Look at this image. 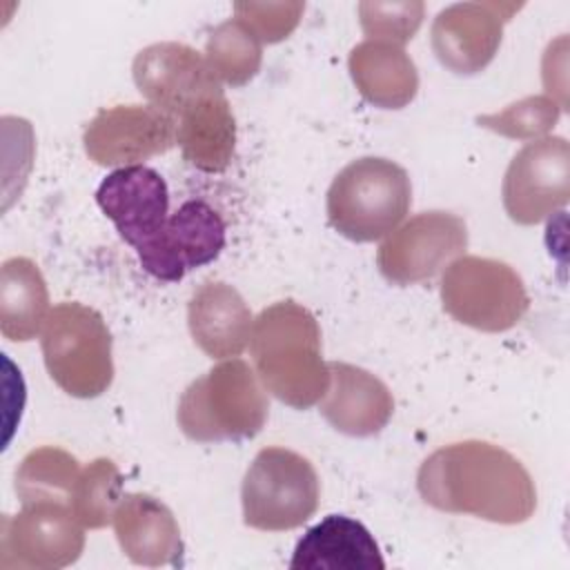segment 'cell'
I'll list each match as a JSON object with an SVG mask.
<instances>
[{
    "instance_id": "cell-26",
    "label": "cell",
    "mask_w": 570,
    "mask_h": 570,
    "mask_svg": "<svg viewBox=\"0 0 570 570\" xmlns=\"http://www.w3.org/2000/svg\"><path fill=\"white\" fill-rule=\"evenodd\" d=\"M561 107L552 96H528L501 111L479 116L476 125L505 138L539 140L557 125Z\"/></svg>"
},
{
    "instance_id": "cell-4",
    "label": "cell",
    "mask_w": 570,
    "mask_h": 570,
    "mask_svg": "<svg viewBox=\"0 0 570 570\" xmlns=\"http://www.w3.org/2000/svg\"><path fill=\"white\" fill-rule=\"evenodd\" d=\"M412 205L407 171L394 160L363 156L345 165L327 189V220L354 243L392 234Z\"/></svg>"
},
{
    "instance_id": "cell-3",
    "label": "cell",
    "mask_w": 570,
    "mask_h": 570,
    "mask_svg": "<svg viewBox=\"0 0 570 570\" xmlns=\"http://www.w3.org/2000/svg\"><path fill=\"white\" fill-rule=\"evenodd\" d=\"M269 414L261 379L240 358H227L191 381L178 401V425L198 443L254 439Z\"/></svg>"
},
{
    "instance_id": "cell-13",
    "label": "cell",
    "mask_w": 570,
    "mask_h": 570,
    "mask_svg": "<svg viewBox=\"0 0 570 570\" xmlns=\"http://www.w3.org/2000/svg\"><path fill=\"white\" fill-rule=\"evenodd\" d=\"M521 4L456 2L436 13L430 31L439 62L459 76L483 71L497 56L503 24Z\"/></svg>"
},
{
    "instance_id": "cell-25",
    "label": "cell",
    "mask_w": 570,
    "mask_h": 570,
    "mask_svg": "<svg viewBox=\"0 0 570 570\" xmlns=\"http://www.w3.org/2000/svg\"><path fill=\"white\" fill-rule=\"evenodd\" d=\"M122 497V474L118 465L100 456L80 470L69 497V508L85 528L100 530L114 521Z\"/></svg>"
},
{
    "instance_id": "cell-16",
    "label": "cell",
    "mask_w": 570,
    "mask_h": 570,
    "mask_svg": "<svg viewBox=\"0 0 570 570\" xmlns=\"http://www.w3.org/2000/svg\"><path fill=\"white\" fill-rule=\"evenodd\" d=\"M330 387L321 399L323 419L341 434L374 436L394 414V399L387 385L372 372L330 361Z\"/></svg>"
},
{
    "instance_id": "cell-20",
    "label": "cell",
    "mask_w": 570,
    "mask_h": 570,
    "mask_svg": "<svg viewBox=\"0 0 570 570\" xmlns=\"http://www.w3.org/2000/svg\"><path fill=\"white\" fill-rule=\"evenodd\" d=\"M350 76L358 94L381 109H403L419 91V71L403 47L363 40L350 51Z\"/></svg>"
},
{
    "instance_id": "cell-19",
    "label": "cell",
    "mask_w": 570,
    "mask_h": 570,
    "mask_svg": "<svg viewBox=\"0 0 570 570\" xmlns=\"http://www.w3.org/2000/svg\"><path fill=\"white\" fill-rule=\"evenodd\" d=\"M292 570H383L385 561L372 532L356 519L330 514L296 543Z\"/></svg>"
},
{
    "instance_id": "cell-9",
    "label": "cell",
    "mask_w": 570,
    "mask_h": 570,
    "mask_svg": "<svg viewBox=\"0 0 570 570\" xmlns=\"http://www.w3.org/2000/svg\"><path fill=\"white\" fill-rule=\"evenodd\" d=\"M468 247L465 220L452 212H421L396 227L376 252L379 272L394 285L432 278Z\"/></svg>"
},
{
    "instance_id": "cell-10",
    "label": "cell",
    "mask_w": 570,
    "mask_h": 570,
    "mask_svg": "<svg viewBox=\"0 0 570 570\" xmlns=\"http://www.w3.org/2000/svg\"><path fill=\"white\" fill-rule=\"evenodd\" d=\"M503 207L512 223L537 225L570 198V145L561 136L528 142L510 160L503 185Z\"/></svg>"
},
{
    "instance_id": "cell-17",
    "label": "cell",
    "mask_w": 570,
    "mask_h": 570,
    "mask_svg": "<svg viewBox=\"0 0 570 570\" xmlns=\"http://www.w3.org/2000/svg\"><path fill=\"white\" fill-rule=\"evenodd\" d=\"M114 532L125 557L136 566H176L185 552L174 512L145 492L125 494L114 512Z\"/></svg>"
},
{
    "instance_id": "cell-22",
    "label": "cell",
    "mask_w": 570,
    "mask_h": 570,
    "mask_svg": "<svg viewBox=\"0 0 570 570\" xmlns=\"http://www.w3.org/2000/svg\"><path fill=\"white\" fill-rule=\"evenodd\" d=\"M49 316V292L40 267L27 256H11L0 267V332L9 341H31Z\"/></svg>"
},
{
    "instance_id": "cell-14",
    "label": "cell",
    "mask_w": 570,
    "mask_h": 570,
    "mask_svg": "<svg viewBox=\"0 0 570 570\" xmlns=\"http://www.w3.org/2000/svg\"><path fill=\"white\" fill-rule=\"evenodd\" d=\"M131 76L149 105L174 118L196 100L223 91L205 56L183 42H154L140 49Z\"/></svg>"
},
{
    "instance_id": "cell-23",
    "label": "cell",
    "mask_w": 570,
    "mask_h": 570,
    "mask_svg": "<svg viewBox=\"0 0 570 570\" xmlns=\"http://www.w3.org/2000/svg\"><path fill=\"white\" fill-rule=\"evenodd\" d=\"M205 60L220 82L243 87L261 69L263 42L245 20L229 18L209 33Z\"/></svg>"
},
{
    "instance_id": "cell-8",
    "label": "cell",
    "mask_w": 570,
    "mask_h": 570,
    "mask_svg": "<svg viewBox=\"0 0 570 570\" xmlns=\"http://www.w3.org/2000/svg\"><path fill=\"white\" fill-rule=\"evenodd\" d=\"M85 548V525L69 503H22L18 514H4L0 528V568L58 570L78 561Z\"/></svg>"
},
{
    "instance_id": "cell-2",
    "label": "cell",
    "mask_w": 570,
    "mask_h": 570,
    "mask_svg": "<svg viewBox=\"0 0 570 570\" xmlns=\"http://www.w3.org/2000/svg\"><path fill=\"white\" fill-rule=\"evenodd\" d=\"M249 352L263 387L281 403L307 410L325 396L330 367L323 361L314 314L287 298L265 307L252 325Z\"/></svg>"
},
{
    "instance_id": "cell-28",
    "label": "cell",
    "mask_w": 570,
    "mask_h": 570,
    "mask_svg": "<svg viewBox=\"0 0 570 570\" xmlns=\"http://www.w3.org/2000/svg\"><path fill=\"white\" fill-rule=\"evenodd\" d=\"M236 18L245 20L261 42L274 45L285 40L305 11L303 2H236Z\"/></svg>"
},
{
    "instance_id": "cell-21",
    "label": "cell",
    "mask_w": 570,
    "mask_h": 570,
    "mask_svg": "<svg viewBox=\"0 0 570 570\" xmlns=\"http://www.w3.org/2000/svg\"><path fill=\"white\" fill-rule=\"evenodd\" d=\"M176 122V142L191 167L207 174L227 169L236 147V118L223 91L189 105Z\"/></svg>"
},
{
    "instance_id": "cell-18",
    "label": "cell",
    "mask_w": 570,
    "mask_h": 570,
    "mask_svg": "<svg viewBox=\"0 0 570 570\" xmlns=\"http://www.w3.org/2000/svg\"><path fill=\"white\" fill-rule=\"evenodd\" d=\"M187 325L194 343L212 358L238 356L252 336V312L236 287L205 281L189 298Z\"/></svg>"
},
{
    "instance_id": "cell-24",
    "label": "cell",
    "mask_w": 570,
    "mask_h": 570,
    "mask_svg": "<svg viewBox=\"0 0 570 570\" xmlns=\"http://www.w3.org/2000/svg\"><path fill=\"white\" fill-rule=\"evenodd\" d=\"M80 463L62 448L42 445L31 450L16 470V494L22 503L58 501L69 503Z\"/></svg>"
},
{
    "instance_id": "cell-1",
    "label": "cell",
    "mask_w": 570,
    "mask_h": 570,
    "mask_svg": "<svg viewBox=\"0 0 570 570\" xmlns=\"http://www.w3.org/2000/svg\"><path fill=\"white\" fill-rule=\"evenodd\" d=\"M416 488L434 510L501 525L523 523L537 508V488L523 463L479 439L434 450L419 468Z\"/></svg>"
},
{
    "instance_id": "cell-5",
    "label": "cell",
    "mask_w": 570,
    "mask_h": 570,
    "mask_svg": "<svg viewBox=\"0 0 570 570\" xmlns=\"http://www.w3.org/2000/svg\"><path fill=\"white\" fill-rule=\"evenodd\" d=\"M42 358L51 381L76 399H96L114 381L111 332L82 303L56 305L42 327Z\"/></svg>"
},
{
    "instance_id": "cell-11",
    "label": "cell",
    "mask_w": 570,
    "mask_h": 570,
    "mask_svg": "<svg viewBox=\"0 0 570 570\" xmlns=\"http://www.w3.org/2000/svg\"><path fill=\"white\" fill-rule=\"evenodd\" d=\"M176 118L154 105L100 109L87 125V156L102 167H131L176 145Z\"/></svg>"
},
{
    "instance_id": "cell-15",
    "label": "cell",
    "mask_w": 570,
    "mask_h": 570,
    "mask_svg": "<svg viewBox=\"0 0 570 570\" xmlns=\"http://www.w3.org/2000/svg\"><path fill=\"white\" fill-rule=\"evenodd\" d=\"M102 214L116 225L120 238L140 249L154 240L169 220V189L165 178L145 165L111 171L96 191Z\"/></svg>"
},
{
    "instance_id": "cell-7",
    "label": "cell",
    "mask_w": 570,
    "mask_h": 570,
    "mask_svg": "<svg viewBox=\"0 0 570 570\" xmlns=\"http://www.w3.org/2000/svg\"><path fill=\"white\" fill-rule=\"evenodd\" d=\"M443 309L481 332H508L528 312L523 278L503 261L485 256L454 258L441 278Z\"/></svg>"
},
{
    "instance_id": "cell-12",
    "label": "cell",
    "mask_w": 570,
    "mask_h": 570,
    "mask_svg": "<svg viewBox=\"0 0 570 570\" xmlns=\"http://www.w3.org/2000/svg\"><path fill=\"white\" fill-rule=\"evenodd\" d=\"M223 247V216L205 200H185L169 214L165 229L136 254L147 274L165 283H178L187 269L216 261Z\"/></svg>"
},
{
    "instance_id": "cell-27",
    "label": "cell",
    "mask_w": 570,
    "mask_h": 570,
    "mask_svg": "<svg viewBox=\"0 0 570 570\" xmlns=\"http://www.w3.org/2000/svg\"><path fill=\"white\" fill-rule=\"evenodd\" d=\"M425 4L421 0L405 2H361L358 20L367 40H381L403 47L414 38L423 22Z\"/></svg>"
},
{
    "instance_id": "cell-6",
    "label": "cell",
    "mask_w": 570,
    "mask_h": 570,
    "mask_svg": "<svg viewBox=\"0 0 570 570\" xmlns=\"http://www.w3.org/2000/svg\"><path fill=\"white\" fill-rule=\"evenodd\" d=\"M318 501L321 481L314 465L287 448H263L243 476V521L254 530H294L314 517Z\"/></svg>"
}]
</instances>
